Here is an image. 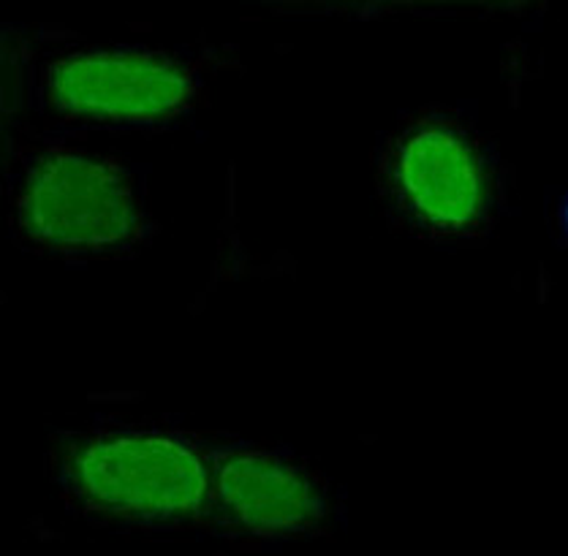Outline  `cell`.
<instances>
[{"mask_svg":"<svg viewBox=\"0 0 568 556\" xmlns=\"http://www.w3.org/2000/svg\"><path fill=\"white\" fill-rule=\"evenodd\" d=\"M343 492L297 451L215 434L204 535L243 546H283L332 535Z\"/></svg>","mask_w":568,"mask_h":556,"instance_id":"cell-5","label":"cell"},{"mask_svg":"<svg viewBox=\"0 0 568 556\" xmlns=\"http://www.w3.org/2000/svg\"><path fill=\"white\" fill-rule=\"evenodd\" d=\"M210 52L104 47L41 58L28 76L30 101L65 125L150 128L189 114L207 90Z\"/></svg>","mask_w":568,"mask_h":556,"instance_id":"cell-4","label":"cell"},{"mask_svg":"<svg viewBox=\"0 0 568 556\" xmlns=\"http://www.w3.org/2000/svg\"><path fill=\"white\" fill-rule=\"evenodd\" d=\"M9 234L52 261H109L153 234L144 177L114 155L50 138L9 136L3 161Z\"/></svg>","mask_w":568,"mask_h":556,"instance_id":"cell-2","label":"cell"},{"mask_svg":"<svg viewBox=\"0 0 568 556\" xmlns=\"http://www.w3.org/2000/svg\"><path fill=\"white\" fill-rule=\"evenodd\" d=\"M213 437L155 421L99 419L54 432L47 467L65 511L93 527L139 535L204 532Z\"/></svg>","mask_w":568,"mask_h":556,"instance_id":"cell-1","label":"cell"},{"mask_svg":"<svg viewBox=\"0 0 568 556\" xmlns=\"http://www.w3.org/2000/svg\"><path fill=\"white\" fill-rule=\"evenodd\" d=\"M498 144L449 106L408 112L378 138L376 191L392 226L433 247H476L506 209Z\"/></svg>","mask_w":568,"mask_h":556,"instance_id":"cell-3","label":"cell"}]
</instances>
